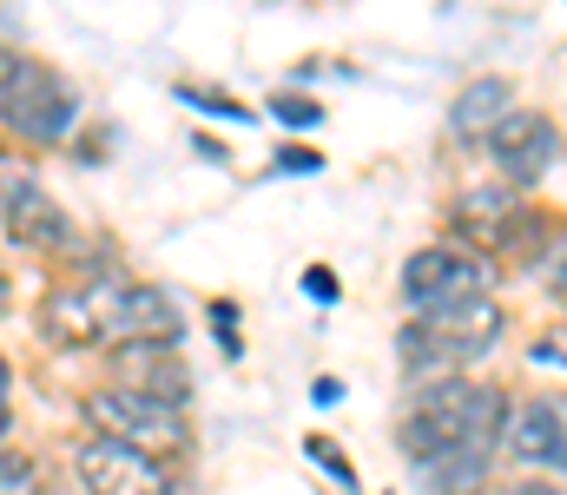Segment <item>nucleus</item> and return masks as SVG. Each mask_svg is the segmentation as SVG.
Wrapping results in <instances>:
<instances>
[{"label": "nucleus", "instance_id": "obj_1", "mask_svg": "<svg viewBox=\"0 0 567 495\" xmlns=\"http://www.w3.org/2000/svg\"><path fill=\"white\" fill-rule=\"evenodd\" d=\"M508 430V390L475 377H435L403 416V450L435 495H475Z\"/></svg>", "mask_w": 567, "mask_h": 495}, {"label": "nucleus", "instance_id": "obj_2", "mask_svg": "<svg viewBox=\"0 0 567 495\" xmlns=\"http://www.w3.org/2000/svg\"><path fill=\"white\" fill-rule=\"evenodd\" d=\"M495 337H502V305H495L488 291H475V298L416 311L410 330L396 337V357H403L416 377H429V370H435V377H455L468 357L495 350Z\"/></svg>", "mask_w": 567, "mask_h": 495}, {"label": "nucleus", "instance_id": "obj_3", "mask_svg": "<svg viewBox=\"0 0 567 495\" xmlns=\"http://www.w3.org/2000/svg\"><path fill=\"white\" fill-rule=\"evenodd\" d=\"M73 113H80V100H73V86H66L53 66H40V60L0 47V126H7L13 140L47 146V140H60V133L73 126Z\"/></svg>", "mask_w": 567, "mask_h": 495}, {"label": "nucleus", "instance_id": "obj_4", "mask_svg": "<svg viewBox=\"0 0 567 495\" xmlns=\"http://www.w3.org/2000/svg\"><path fill=\"white\" fill-rule=\"evenodd\" d=\"M86 416H93V430H100V436H113V443H133V450L158 456V463L192 450L185 410H178V403H158V396H145V390H126V383H113V390H93V396H86Z\"/></svg>", "mask_w": 567, "mask_h": 495}, {"label": "nucleus", "instance_id": "obj_5", "mask_svg": "<svg viewBox=\"0 0 567 495\" xmlns=\"http://www.w3.org/2000/svg\"><path fill=\"white\" fill-rule=\"evenodd\" d=\"M495 285V265L468 245H429L403 265V298L410 311H435V305H455V298H475Z\"/></svg>", "mask_w": 567, "mask_h": 495}, {"label": "nucleus", "instance_id": "obj_6", "mask_svg": "<svg viewBox=\"0 0 567 495\" xmlns=\"http://www.w3.org/2000/svg\"><path fill=\"white\" fill-rule=\"evenodd\" d=\"M502 450H508L515 470L567 483V396H528V403H515L508 430H502Z\"/></svg>", "mask_w": 567, "mask_h": 495}, {"label": "nucleus", "instance_id": "obj_7", "mask_svg": "<svg viewBox=\"0 0 567 495\" xmlns=\"http://www.w3.org/2000/svg\"><path fill=\"white\" fill-rule=\"evenodd\" d=\"M482 146H488V159H495V172H502L508 185H542V178L555 172V159H561V126H555L548 113L515 106Z\"/></svg>", "mask_w": 567, "mask_h": 495}, {"label": "nucleus", "instance_id": "obj_8", "mask_svg": "<svg viewBox=\"0 0 567 495\" xmlns=\"http://www.w3.org/2000/svg\"><path fill=\"white\" fill-rule=\"evenodd\" d=\"M73 470L93 495H172V470L133 443H113V436H86Z\"/></svg>", "mask_w": 567, "mask_h": 495}, {"label": "nucleus", "instance_id": "obj_9", "mask_svg": "<svg viewBox=\"0 0 567 495\" xmlns=\"http://www.w3.org/2000/svg\"><path fill=\"white\" fill-rule=\"evenodd\" d=\"M0 212H7L13 245H27V251H73V245H80L73 218H66L33 178H7V185H0Z\"/></svg>", "mask_w": 567, "mask_h": 495}, {"label": "nucleus", "instance_id": "obj_10", "mask_svg": "<svg viewBox=\"0 0 567 495\" xmlns=\"http://www.w3.org/2000/svg\"><path fill=\"white\" fill-rule=\"evenodd\" d=\"M120 291H126V278H113V271H100V278L60 291V298L47 305V330H53L60 343H106L113 311H120Z\"/></svg>", "mask_w": 567, "mask_h": 495}, {"label": "nucleus", "instance_id": "obj_11", "mask_svg": "<svg viewBox=\"0 0 567 495\" xmlns=\"http://www.w3.org/2000/svg\"><path fill=\"white\" fill-rule=\"evenodd\" d=\"M178 311H172V298L158 291V285H126L120 291V311H113V330H106V343H172L178 337Z\"/></svg>", "mask_w": 567, "mask_h": 495}, {"label": "nucleus", "instance_id": "obj_12", "mask_svg": "<svg viewBox=\"0 0 567 495\" xmlns=\"http://www.w3.org/2000/svg\"><path fill=\"white\" fill-rule=\"evenodd\" d=\"M508 113H515V86H508L502 73H482V80H468V86L455 93V106H449V133L468 140V146H482Z\"/></svg>", "mask_w": 567, "mask_h": 495}, {"label": "nucleus", "instance_id": "obj_13", "mask_svg": "<svg viewBox=\"0 0 567 495\" xmlns=\"http://www.w3.org/2000/svg\"><path fill=\"white\" fill-rule=\"evenodd\" d=\"M120 370H126V390H145V396L185 410V390H192V383H185L172 343H126V350H120Z\"/></svg>", "mask_w": 567, "mask_h": 495}, {"label": "nucleus", "instance_id": "obj_14", "mask_svg": "<svg viewBox=\"0 0 567 495\" xmlns=\"http://www.w3.org/2000/svg\"><path fill=\"white\" fill-rule=\"evenodd\" d=\"M535 258H542V285H548V291H561V298H567V225H561V231H548V238H542V251H535Z\"/></svg>", "mask_w": 567, "mask_h": 495}, {"label": "nucleus", "instance_id": "obj_15", "mask_svg": "<svg viewBox=\"0 0 567 495\" xmlns=\"http://www.w3.org/2000/svg\"><path fill=\"white\" fill-rule=\"evenodd\" d=\"M0 495H40V476H33L27 456H7L0 450Z\"/></svg>", "mask_w": 567, "mask_h": 495}, {"label": "nucleus", "instance_id": "obj_16", "mask_svg": "<svg viewBox=\"0 0 567 495\" xmlns=\"http://www.w3.org/2000/svg\"><path fill=\"white\" fill-rule=\"evenodd\" d=\"M271 113H278L284 126H317V120H323V106H317V100H290V93L271 100Z\"/></svg>", "mask_w": 567, "mask_h": 495}, {"label": "nucleus", "instance_id": "obj_17", "mask_svg": "<svg viewBox=\"0 0 567 495\" xmlns=\"http://www.w3.org/2000/svg\"><path fill=\"white\" fill-rule=\"evenodd\" d=\"M185 106H205V113H218V120H251L238 100H218V93H205V86H185Z\"/></svg>", "mask_w": 567, "mask_h": 495}, {"label": "nucleus", "instance_id": "obj_18", "mask_svg": "<svg viewBox=\"0 0 567 495\" xmlns=\"http://www.w3.org/2000/svg\"><path fill=\"white\" fill-rule=\"evenodd\" d=\"M310 456H317V463H323V470H330L337 483H350V489H357V470H350V463L337 456V443H330V436H310Z\"/></svg>", "mask_w": 567, "mask_h": 495}, {"label": "nucleus", "instance_id": "obj_19", "mask_svg": "<svg viewBox=\"0 0 567 495\" xmlns=\"http://www.w3.org/2000/svg\"><path fill=\"white\" fill-rule=\"evenodd\" d=\"M303 291H310L317 305H330V298H337V278H330L323 265H310V271H303Z\"/></svg>", "mask_w": 567, "mask_h": 495}, {"label": "nucleus", "instance_id": "obj_20", "mask_svg": "<svg viewBox=\"0 0 567 495\" xmlns=\"http://www.w3.org/2000/svg\"><path fill=\"white\" fill-rule=\"evenodd\" d=\"M508 495H567V483H555V476H522V483H508Z\"/></svg>", "mask_w": 567, "mask_h": 495}, {"label": "nucleus", "instance_id": "obj_21", "mask_svg": "<svg viewBox=\"0 0 567 495\" xmlns=\"http://www.w3.org/2000/svg\"><path fill=\"white\" fill-rule=\"evenodd\" d=\"M0 430H7V363H0Z\"/></svg>", "mask_w": 567, "mask_h": 495}, {"label": "nucleus", "instance_id": "obj_22", "mask_svg": "<svg viewBox=\"0 0 567 495\" xmlns=\"http://www.w3.org/2000/svg\"><path fill=\"white\" fill-rule=\"evenodd\" d=\"M0 318H7V271H0Z\"/></svg>", "mask_w": 567, "mask_h": 495}]
</instances>
